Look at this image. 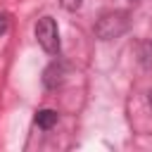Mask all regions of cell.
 Returning <instances> with one entry per match:
<instances>
[{
    "label": "cell",
    "mask_w": 152,
    "mask_h": 152,
    "mask_svg": "<svg viewBox=\"0 0 152 152\" xmlns=\"http://www.w3.org/2000/svg\"><path fill=\"white\" fill-rule=\"evenodd\" d=\"M128 31V14L116 10V12H104L97 24H95V36L100 40H112V38H119L121 33Z\"/></svg>",
    "instance_id": "obj_1"
},
{
    "label": "cell",
    "mask_w": 152,
    "mask_h": 152,
    "mask_svg": "<svg viewBox=\"0 0 152 152\" xmlns=\"http://www.w3.org/2000/svg\"><path fill=\"white\" fill-rule=\"evenodd\" d=\"M36 40L38 45L48 52V55H57L59 52V28H57V21L52 17H40L36 21Z\"/></svg>",
    "instance_id": "obj_2"
},
{
    "label": "cell",
    "mask_w": 152,
    "mask_h": 152,
    "mask_svg": "<svg viewBox=\"0 0 152 152\" xmlns=\"http://www.w3.org/2000/svg\"><path fill=\"white\" fill-rule=\"evenodd\" d=\"M64 76H66V66L62 62H52L43 71V83H45V88H57V86H62Z\"/></svg>",
    "instance_id": "obj_3"
},
{
    "label": "cell",
    "mask_w": 152,
    "mask_h": 152,
    "mask_svg": "<svg viewBox=\"0 0 152 152\" xmlns=\"http://www.w3.org/2000/svg\"><path fill=\"white\" fill-rule=\"evenodd\" d=\"M55 124H57V112H55V109H40V112L36 114V126H38V128L50 131Z\"/></svg>",
    "instance_id": "obj_4"
},
{
    "label": "cell",
    "mask_w": 152,
    "mask_h": 152,
    "mask_svg": "<svg viewBox=\"0 0 152 152\" xmlns=\"http://www.w3.org/2000/svg\"><path fill=\"white\" fill-rule=\"evenodd\" d=\"M81 5H83V0H62V7H64V10H71V12L78 10Z\"/></svg>",
    "instance_id": "obj_5"
},
{
    "label": "cell",
    "mask_w": 152,
    "mask_h": 152,
    "mask_svg": "<svg viewBox=\"0 0 152 152\" xmlns=\"http://www.w3.org/2000/svg\"><path fill=\"white\" fill-rule=\"evenodd\" d=\"M7 28H10V19H7V14H2V12H0V36H2Z\"/></svg>",
    "instance_id": "obj_6"
},
{
    "label": "cell",
    "mask_w": 152,
    "mask_h": 152,
    "mask_svg": "<svg viewBox=\"0 0 152 152\" xmlns=\"http://www.w3.org/2000/svg\"><path fill=\"white\" fill-rule=\"evenodd\" d=\"M150 104H152V90H150Z\"/></svg>",
    "instance_id": "obj_7"
},
{
    "label": "cell",
    "mask_w": 152,
    "mask_h": 152,
    "mask_svg": "<svg viewBox=\"0 0 152 152\" xmlns=\"http://www.w3.org/2000/svg\"><path fill=\"white\" fill-rule=\"evenodd\" d=\"M150 52H152V45H150Z\"/></svg>",
    "instance_id": "obj_8"
}]
</instances>
